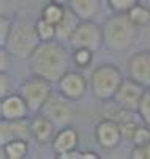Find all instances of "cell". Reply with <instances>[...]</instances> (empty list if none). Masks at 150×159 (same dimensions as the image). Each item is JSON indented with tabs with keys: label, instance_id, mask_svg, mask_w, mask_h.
I'll use <instances>...</instances> for the list:
<instances>
[{
	"label": "cell",
	"instance_id": "19",
	"mask_svg": "<svg viewBox=\"0 0 150 159\" xmlns=\"http://www.w3.org/2000/svg\"><path fill=\"white\" fill-rule=\"evenodd\" d=\"M65 11H67V7L54 3V2H49L48 5L43 7L40 17H43L45 20H48V22H51V24L57 25L59 22L62 20V17L65 16Z\"/></svg>",
	"mask_w": 150,
	"mask_h": 159
},
{
	"label": "cell",
	"instance_id": "14",
	"mask_svg": "<svg viewBox=\"0 0 150 159\" xmlns=\"http://www.w3.org/2000/svg\"><path fill=\"white\" fill-rule=\"evenodd\" d=\"M77 143H79V132L76 128H73L70 125V126L57 129L54 139L51 142V147H52V151L55 153V156L59 157L71 150H76Z\"/></svg>",
	"mask_w": 150,
	"mask_h": 159
},
{
	"label": "cell",
	"instance_id": "21",
	"mask_svg": "<svg viewBox=\"0 0 150 159\" xmlns=\"http://www.w3.org/2000/svg\"><path fill=\"white\" fill-rule=\"evenodd\" d=\"M93 51L90 49H84V48H79V49H73L71 52V61L76 68H81V70H85L89 68L93 61Z\"/></svg>",
	"mask_w": 150,
	"mask_h": 159
},
{
	"label": "cell",
	"instance_id": "17",
	"mask_svg": "<svg viewBox=\"0 0 150 159\" xmlns=\"http://www.w3.org/2000/svg\"><path fill=\"white\" fill-rule=\"evenodd\" d=\"M81 24V19L67 7V11H65V16L62 17V20L55 25L57 29V41H62V43H70L74 30L77 29V25Z\"/></svg>",
	"mask_w": 150,
	"mask_h": 159
},
{
	"label": "cell",
	"instance_id": "3",
	"mask_svg": "<svg viewBox=\"0 0 150 159\" xmlns=\"http://www.w3.org/2000/svg\"><path fill=\"white\" fill-rule=\"evenodd\" d=\"M40 43L41 39L36 33L35 22H30L27 17H14L8 41L3 48H7L14 57L29 60Z\"/></svg>",
	"mask_w": 150,
	"mask_h": 159
},
{
	"label": "cell",
	"instance_id": "32",
	"mask_svg": "<svg viewBox=\"0 0 150 159\" xmlns=\"http://www.w3.org/2000/svg\"><path fill=\"white\" fill-rule=\"evenodd\" d=\"M49 2H54V3H59V5H63V7H68L70 0H49Z\"/></svg>",
	"mask_w": 150,
	"mask_h": 159
},
{
	"label": "cell",
	"instance_id": "11",
	"mask_svg": "<svg viewBox=\"0 0 150 159\" xmlns=\"http://www.w3.org/2000/svg\"><path fill=\"white\" fill-rule=\"evenodd\" d=\"M24 139H32L30 120L19 118V120H2L0 121V143L5 145L7 142Z\"/></svg>",
	"mask_w": 150,
	"mask_h": 159
},
{
	"label": "cell",
	"instance_id": "22",
	"mask_svg": "<svg viewBox=\"0 0 150 159\" xmlns=\"http://www.w3.org/2000/svg\"><path fill=\"white\" fill-rule=\"evenodd\" d=\"M35 27H36V33L40 36L41 41H54L57 39V29L54 24L45 20L43 17H38V20L35 22Z\"/></svg>",
	"mask_w": 150,
	"mask_h": 159
},
{
	"label": "cell",
	"instance_id": "9",
	"mask_svg": "<svg viewBox=\"0 0 150 159\" xmlns=\"http://www.w3.org/2000/svg\"><path fill=\"white\" fill-rule=\"evenodd\" d=\"M95 139L103 150H114L115 147H119V143L123 139L122 128L114 120L103 118L95 126Z\"/></svg>",
	"mask_w": 150,
	"mask_h": 159
},
{
	"label": "cell",
	"instance_id": "13",
	"mask_svg": "<svg viewBox=\"0 0 150 159\" xmlns=\"http://www.w3.org/2000/svg\"><path fill=\"white\" fill-rule=\"evenodd\" d=\"M29 113H30V109L19 92L10 93L8 96L2 98V101H0V117H2V120L27 118Z\"/></svg>",
	"mask_w": 150,
	"mask_h": 159
},
{
	"label": "cell",
	"instance_id": "7",
	"mask_svg": "<svg viewBox=\"0 0 150 159\" xmlns=\"http://www.w3.org/2000/svg\"><path fill=\"white\" fill-rule=\"evenodd\" d=\"M71 49H90L93 52L100 51L103 44V27L98 25L95 20H81V24L74 30L71 39Z\"/></svg>",
	"mask_w": 150,
	"mask_h": 159
},
{
	"label": "cell",
	"instance_id": "28",
	"mask_svg": "<svg viewBox=\"0 0 150 159\" xmlns=\"http://www.w3.org/2000/svg\"><path fill=\"white\" fill-rule=\"evenodd\" d=\"M11 57H13V54L7 48H2V51H0V73H8L10 71Z\"/></svg>",
	"mask_w": 150,
	"mask_h": 159
},
{
	"label": "cell",
	"instance_id": "4",
	"mask_svg": "<svg viewBox=\"0 0 150 159\" xmlns=\"http://www.w3.org/2000/svg\"><path fill=\"white\" fill-rule=\"evenodd\" d=\"M123 79L125 77L122 76V71L115 65L112 63L98 65L92 71L90 79H89V85H90L93 98L101 102L114 99Z\"/></svg>",
	"mask_w": 150,
	"mask_h": 159
},
{
	"label": "cell",
	"instance_id": "18",
	"mask_svg": "<svg viewBox=\"0 0 150 159\" xmlns=\"http://www.w3.org/2000/svg\"><path fill=\"white\" fill-rule=\"evenodd\" d=\"M29 153V140L17 139L7 142L2 145V157L3 159H24Z\"/></svg>",
	"mask_w": 150,
	"mask_h": 159
},
{
	"label": "cell",
	"instance_id": "10",
	"mask_svg": "<svg viewBox=\"0 0 150 159\" xmlns=\"http://www.w3.org/2000/svg\"><path fill=\"white\" fill-rule=\"evenodd\" d=\"M57 87L63 96H67L68 99L76 102V101H81L85 92H87V79H85L82 73L70 70L57 82Z\"/></svg>",
	"mask_w": 150,
	"mask_h": 159
},
{
	"label": "cell",
	"instance_id": "23",
	"mask_svg": "<svg viewBox=\"0 0 150 159\" xmlns=\"http://www.w3.org/2000/svg\"><path fill=\"white\" fill-rule=\"evenodd\" d=\"M138 115L142 123L150 126V88H145V92L142 95V99L138 107Z\"/></svg>",
	"mask_w": 150,
	"mask_h": 159
},
{
	"label": "cell",
	"instance_id": "5",
	"mask_svg": "<svg viewBox=\"0 0 150 159\" xmlns=\"http://www.w3.org/2000/svg\"><path fill=\"white\" fill-rule=\"evenodd\" d=\"M19 93L26 99L30 113H38L52 95V82L40 76H33L21 84Z\"/></svg>",
	"mask_w": 150,
	"mask_h": 159
},
{
	"label": "cell",
	"instance_id": "30",
	"mask_svg": "<svg viewBox=\"0 0 150 159\" xmlns=\"http://www.w3.org/2000/svg\"><path fill=\"white\" fill-rule=\"evenodd\" d=\"M60 159H84V151H79L77 148L76 150H71V151H68V153H65V154H62V156H59Z\"/></svg>",
	"mask_w": 150,
	"mask_h": 159
},
{
	"label": "cell",
	"instance_id": "25",
	"mask_svg": "<svg viewBox=\"0 0 150 159\" xmlns=\"http://www.w3.org/2000/svg\"><path fill=\"white\" fill-rule=\"evenodd\" d=\"M131 142L133 145H145L147 142H150V126L145 123H141L134 131Z\"/></svg>",
	"mask_w": 150,
	"mask_h": 159
},
{
	"label": "cell",
	"instance_id": "20",
	"mask_svg": "<svg viewBox=\"0 0 150 159\" xmlns=\"http://www.w3.org/2000/svg\"><path fill=\"white\" fill-rule=\"evenodd\" d=\"M128 17L131 19V22L136 25V27H144L147 24H150V8L145 7V5H134L130 11L126 13Z\"/></svg>",
	"mask_w": 150,
	"mask_h": 159
},
{
	"label": "cell",
	"instance_id": "26",
	"mask_svg": "<svg viewBox=\"0 0 150 159\" xmlns=\"http://www.w3.org/2000/svg\"><path fill=\"white\" fill-rule=\"evenodd\" d=\"M11 27H13V19L5 16V14L0 16V46H2V48L5 46L7 41H8Z\"/></svg>",
	"mask_w": 150,
	"mask_h": 159
},
{
	"label": "cell",
	"instance_id": "24",
	"mask_svg": "<svg viewBox=\"0 0 150 159\" xmlns=\"http://www.w3.org/2000/svg\"><path fill=\"white\" fill-rule=\"evenodd\" d=\"M106 2L112 13H128L134 5L139 3V0H106Z\"/></svg>",
	"mask_w": 150,
	"mask_h": 159
},
{
	"label": "cell",
	"instance_id": "27",
	"mask_svg": "<svg viewBox=\"0 0 150 159\" xmlns=\"http://www.w3.org/2000/svg\"><path fill=\"white\" fill-rule=\"evenodd\" d=\"M133 159H150V142L145 145H134L131 150Z\"/></svg>",
	"mask_w": 150,
	"mask_h": 159
},
{
	"label": "cell",
	"instance_id": "8",
	"mask_svg": "<svg viewBox=\"0 0 150 159\" xmlns=\"http://www.w3.org/2000/svg\"><path fill=\"white\" fill-rule=\"evenodd\" d=\"M144 92H145L144 85H141L139 82H136L131 77H126V79H123L122 85L119 87L117 93L114 96V101L126 110L138 112V107H139Z\"/></svg>",
	"mask_w": 150,
	"mask_h": 159
},
{
	"label": "cell",
	"instance_id": "6",
	"mask_svg": "<svg viewBox=\"0 0 150 159\" xmlns=\"http://www.w3.org/2000/svg\"><path fill=\"white\" fill-rule=\"evenodd\" d=\"M73 102L74 101L68 99L67 96H63L60 92L52 93L51 98L46 101V104L43 106L41 113L46 115L57 126V129L70 126L73 118H74V113H76V109H74Z\"/></svg>",
	"mask_w": 150,
	"mask_h": 159
},
{
	"label": "cell",
	"instance_id": "12",
	"mask_svg": "<svg viewBox=\"0 0 150 159\" xmlns=\"http://www.w3.org/2000/svg\"><path fill=\"white\" fill-rule=\"evenodd\" d=\"M128 77L150 88V51H139L128 60Z\"/></svg>",
	"mask_w": 150,
	"mask_h": 159
},
{
	"label": "cell",
	"instance_id": "16",
	"mask_svg": "<svg viewBox=\"0 0 150 159\" xmlns=\"http://www.w3.org/2000/svg\"><path fill=\"white\" fill-rule=\"evenodd\" d=\"M68 8L81 20H95L101 13V0H70Z\"/></svg>",
	"mask_w": 150,
	"mask_h": 159
},
{
	"label": "cell",
	"instance_id": "15",
	"mask_svg": "<svg viewBox=\"0 0 150 159\" xmlns=\"http://www.w3.org/2000/svg\"><path fill=\"white\" fill-rule=\"evenodd\" d=\"M30 131H32V139L38 143H49L52 142L54 135L57 132V126L41 112L35 113V117L30 120Z\"/></svg>",
	"mask_w": 150,
	"mask_h": 159
},
{
	"label": "cell",
	"instance_id": "2",
	"mask_svg": "<svg viewBox=\"0 0 150 159\" xmlns=\"http://www.w3.org/2000/svg\"><path fill=\"white\" fill-rule=\"evenodd\" d=\"M103 44L114 52L128 51L136 39L138 27L126 13H112L103 22Z\"/></svg>",
	"mask_w": 150,
	"mask_h": 159
},
{
	"label": "cell",
	"instance_id": "29",
	"mask_svg": "<svg viewBox=\"0 0 150 159\" xmlns=\"http://www.w3.org/2000/svg\"><path fill=\"white\" fill-rule=\"evenodd\" d=\"M11 93V77L8 76V73H2L0 74V96L5 98Z\"/></svg>",
	"mask_w": 150,
	"mask_h": 159
},
{
	"label": "cell",
	"instance_id": "1",
	"mask_svg": "<svg viewBox=\"0 0 150 159\" xmlns=\"http://www.w3.org/2000/svg\"><path fill=\"white\" fill-rule=\"evenodd\" d=\"M29 65L33 76H40L52 84H57L73 65L71 54L62 41H41L29 57Z\"/></svg>",
	"mask_w": 150,
	"mask_h": 159
},
{
	"label": "cell",
	"instance_id": "31",
	"mask_svg": "<svg viewBox=\"0 0 150 159\" xmlns=\"http://www.w3.org/2000/svg\"><path fill=\"white\" fill-rule=\"evenodd\" d=\"M100 156L95 151H84V159H98Z\"/></svg>",
	"mask_w": 150,
	"mask_h": 159
}]
</instances>
